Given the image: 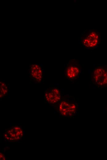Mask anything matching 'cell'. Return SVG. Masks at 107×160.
<instances>
[{
  "label": "cell",
  "instance_id": "ba28073f",
  "mask_svg": "<svg viewBox=\"0 0 107 160\" xmlns=\"http://www.w3.org/2000/svg\"><path fill=\"white\" fill-rule=\"evenodd\" d=\"M0 85V97L2 98L5 96L8 92V87L6 84L1 82Z\"/></svg>",
  "mask_w": 107,
  "mask_h": 160
},
{
  "label": "cell",
  "instance_id": "52a82bcc",
  "mask_svg": "<svg viewBox=\"0 0 107 160\" xmlns=\"http://www.w3.org/2000/svg\"><path fill=\"white\" fill-rule=\"evenodd\" d=\"M46 100L51 104L59 102L61 99V94L59 90L57 88L52 87L46 90L45 92Z\"/></svg>",
  "mask_w": 107,
  "mask_h": 160
},
{
  "label": "cell",
  "instance_id": "277c9868",
  "mask_svg": "<svg viewBox=\"0 0 107 160\" xmlns=\"http://www.w3.org/2000/svg\"><path fill=\"white\" fill-rule=\"evenodd\" d=\"M23 131L18 126H15L6 130L4 136L6 140L10 141H17L20 140L23 135Z\"/></svg>",
  "mask_w": 107,
  "mask_h": 160
},
{
  "label": "cell",
  "instance_id": "7a4b0ae2",
  "mask_svg": "<svg viewBox=\"0 0 107 160\" xmlns=\"http://www.w3.org/2000/svg\"><path fill=\"white\" fill-rule=\"evenodd\" d=\"M93 78L95 84L99 86H107V68L99 66L94 70Z\"/></svg>",
  "mask_w": 107,
  "mask_h": 160
},
{
  "label": "cell",
  "instance_id": "8992f818",
  "mask_svg": "<svg viewBox=\"0 0 107 160\" xmlns=\"http://www.w3.org/2000/svg\"><path fill=\"white\" fill-rule=\"evenodd\" d=\"M59 111L62 115L70 116L74 114L77 110V106L73 103L62 101L59 105Z\"/></svg>",
  "mask_w": 107,
  "mask_h": 160
},
{
  "label": "cell",
  "instance_id": "5b68a950",
  "mask_svg": "<svg viewBox=\"0 0 107 160\" xmlns=\"http://www.w3.org/2000/svg\"><path fill=\"white\" fill-rule=\"evenodd\" d=\"M29 70L31 78L36 82L42 81L43 75V68L42 65L37 63L31 64Z\"/></svg>",
  "mask_w": 107,
  "mask_h": 160
},
{
  "label": "cell",
  "instance_id": "6da1fadb",
  "mask_svg": "<svg viewBox=\"0 0 107 160\" xmlns=\"http://www.w3.org/2000/svg\"><path fill=\"white\" fill-rule=\"evenodd\" d=\"M100 40L98 33L93 29L84 30L80 35L79 42L84 47L93 49L98 44Z\"/></svg>",
  "mask_w": 107,
  "mask_h": 160
},
{
  "label": "cell",
  "instance_id": "9c48e42d",
  "mask_svg": "<svg viewBox=\"0 0 107 160\" xmlns=\"http://www.w3.org/2000/svg\"><path fill=\"white\" fill-rule=\"evenodd\" d=\"M0 160H5V156L3 154L0 153Z\"/></svg>",
  "mask_w": 107,
  "mask_h": 160
},
{
  "label": "cell",
  "instance_id": "3957f363",
  "mask_svg": "<svg viewBox=\"0 0 107 160\" xmlns=\"http://www.w3.org/2000/svg\"><path fill=\"white\" fill-rule=\"evenodd\" d=\"M80 68L76 61L69 60L65 68L66 77L70 80L75 79L79 76Z\"/></svg>",
  "mask_w": 107,
  "mask_h": 160
}]
</instances>
